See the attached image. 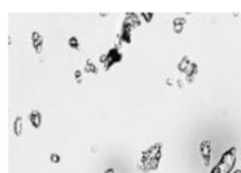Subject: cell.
<instances>
[{"mask_svg": "<svg viewBox=\"0 0 241 173\" xmlns=\"http://www.w3.org/2000/svg\"><path fill=\"white\" fill-rule=\"evenodd\" d=\"M235 147H232L222 154L219 164L215 166L219 173H229V171L233 169L235 164Z\"/></svg>", "mask_w": 241, "mask_h": 173, "instance_id": "6da1fadb", "label": "cell"}, {"mask_svg": "<svg viewBox=\"0 0 241 173\" xmlns=\"http://www.w3.org/2000/svg\"><path fill=\"white\" fill-rule=\"evenodd\" d=\"M107 58H108V59H107V64L105 65V68H106V70H108L113 64L120 61L122 56H121V53L119 52V50H118L117 47H113V48H111V50L108 51Z\"/></svg>", "mask_w": 241, "mask_h": 173, "instance_id": "7a4b0ae2", "label": "cell"}, {"mask_svg": "<svg viewBox=\"0 0 241 173\" xmlns=\"http://www.w3.org/2000/svg\"><path fill=\"white\" fill-rule=\"evenodd\" d=\"M200 153L203 158V164L207 166L209 164V158H211V141L209 140H203L200 144Z\"/></svg>", "mask_w": 241, "mask_h": 173, "instance_id": "3957f363", "label": "cell"}, {"mask_svg": "<svg viewBox=\"0 0 241 173\" xmlns=\"http://www.w3.org/2000/svg\"><path fill=\"white\" fill-rule=\"evenodd\" d=\"M31 39H32L33 47H34L35 52H37V53H40L41 50H42V42H44V39H42V37H41L38 32H33V33H32V37H31Z\"/></svg>", "mask_w": 241, "mask_h": 173, "instance_id": "277c9868", "label": "cell"}, {"mask_svg": "<svg viewBox=\"0 0 241 173\" xmlns=\"http://www.w3.org/2000/svg\"><path fill=\"white\" fill-rule=\"evenodd\" d=\"M30 121L34 127H39L41 124V114L37 110H33L30 113Z\"/></svg>", "mask_w": 241, "mask_h": 173, "instance_id": "5b68a950", "label": "cell"}, {"mask_svg": "<svg viewBox=\"0 0 241 173\" xmlns=\"http://www.w3.org/2000/svg\"><path fill=\"white\" fill-rule=\"evenodd\" d=\"M186 24V19L185 18H175L173 20V30L175 33H180L183 28V25Z\"/></svg>", "mask_w": 241, "mask_h": 173, "instance_id": "8992f818", "label": "cell"}, {"mask_svg": "<svg viewBox=\"0 0 241 173\" xmlns=\"http://www.w3.org/2000/svg\"><path fill=\"white\" fill-rule=\"evenodd\" d=\"M21 127H22V120H21V117H17L16 120H14V124H13V130H14L16 135H20Z\"/></svg>", "mask_w": 241, "mask_h": 173, "instance_id": "52a82bcc", "label": "cell"}, {"mask_svg": "<svg viewBox=\"0 0 241 173\" xmlns=\"http://www.w3.org/2000/svg\"><path fill=\"white\" fill-rule=\"evenodd\" d=\"M189 59L187 57H183L182 59L180 60V62H179V65H178V68L180 70V71H182V72H185L186 70H187V67L189 66Z\"/></svg>", "mask_w": 241, "mask_h": 173, "instance_id": "ba28073f", "label": "cell"}, {"mask_svg": "<svg viewBox=\"0 0 241 173\" xmlns=\"http://www.w3.org/2000/svg\"><path fill=\"white\" fill-rule=\"evenodd\" d=\"M67 42H68V46H69L71 48H73V50H79V42H78V39L75 38L74 36L69 37L68 40H67Z\"/></svg>", "mask_w": 241, "mask_h": 173, "instance_id": "9c48e42d", "label": "cell"}, {"mask_svg": "<svg viewBox=\"0 0 241 173\" xmlns=\"http://www.w3.org/2000/svg\"><path fill=\"white\" fill-rule=\"evenodd\" d=\"M85 71H86V72L97 73V67H95V66H94V64L91 61V59H87L86 65H85Z\"/></svg>", "mask_w": 241, "mask_h": 173, "instance_id": "30bf717a", "label": "cell"}, {"mask_svg": "<svg viewBox=\"0 0 241 173\" xmlns=\"http://www.w3.org/2000/svg\"><path fill=\"white\" fill-rule=\"evenodd\" d=\"M141 17L145 19V21L146 22H148V21H151V19H152V17H153V13H151V12H142L141 13Z\"/></svg>", "mask_w": 241, "mask_h": 173, "instance_id": "8fae6325", "label": "cell"}, {"mask_svg": "<svg viewBox=\"0 0 241 173\" xmlns=\"http://www.w3.org/2000/svg\"><path fill=\"white\" fill-rule=\"evenodd\" d=\"M50 159H51V161H52V163H54V164H57V163H59V161H60V157H59L58 154H55V153L51 154Z\"/></svg>", "mask_w": 241, "mask_h": 173, "instance_id": "7c38bea8", "label": "cell"}, {"mask_svg": "<svg viewBox=\"0 0 241 173\" xmlns=\"http://www.w3.org/2000/svg\"><path fill=\"white\" fill-rule=\"evenodd\" d=\"M80 77H81V72L79 71V70H77V71L74 72V78L77 79V82H78V84H80V82H81Z\"/></svg>", "mask_w": 241, "mask_h": 173, "instance_id": "4fadbf2b", "label": "cell"}, {"mask_svg": "<svg viewBox=\"0 0 241 173\" xmlns=\"http://www.w3.org/2000/svg\"><path fill=\"white\" fill-rule=\"evenodd\" d=\"M107 53H105V54H102V56H100V58H99V60H100L101 64H103V65H106L107 64Z\"/></svg>", "mask_w": 241, "mask_h": 173, "instance_id": "5bb4252c", "label": "cell"}, {"mask_svg": "<svg viewBox=\"0 0 241 173\" xmlns=\"http://www.w3.org/2000/svg\"><path fill=\"white\" fill-rule=\"evenodd\" d=\"M105 173H114V170L113 169H108V170H106Z\"/></svg>", "mask_w": 241, "mask_h": 173, "instance_id": "9a60e30c", "label": "cell"}, {"mask_svg": "<svg viewBox=\"0 0 241 173\" xmlns=\"http://www.w3.org/2000/svg\"><path fill=\"white\" fill-rule=\"evenodd\" d=\"M234 173H241V170H237V171H234Z\"/></svg>", "mask_w": 241, "mask_h": 173, "instance_id": "2e32d148", "label": "cell"}]
</instances>
